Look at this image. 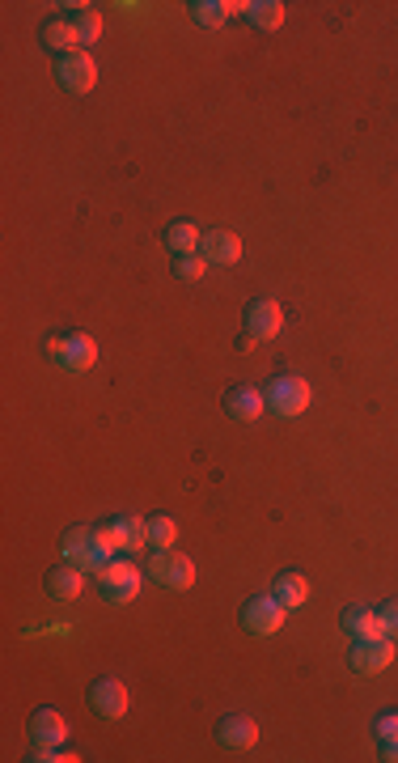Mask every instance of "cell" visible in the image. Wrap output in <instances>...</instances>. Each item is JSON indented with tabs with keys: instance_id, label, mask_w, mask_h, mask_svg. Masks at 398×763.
Segmentation results:
<instances>
[{
	"instance_id": "obj_1",
	"label": "cell",
	"mask_w": 398,
	"mask_h": 763,
	"mask_svg": "<svg viewBox=\"0 0 398 763\" xmlns=\"http://www.w3.org/2000/svg\"><path fill=\"white\" fill-rule=\"evenodd\" d=\"M115 556L119 552H115V543L106 539L102 526H72L60 539V560L72 564V569H81V573H102Z\"/></svg>"
},
{
	"instance_id": "obj_2",
	"label": "cell",
	"mask_w": 398,
	"mask_h": 763,
	"mask_svg": "<svg viewBox=\"0 0 398 763\" xmlns=\"http://www.w3.org/2000/svg\"><path fill=\"white\" fill-rule=\"evenodd\" d=\"M263 403H267V416L297 420V416H305V407L314 403V390L301 374H280L263 386Z\"/></svg>"
},
{
	"instance_id": "obj_3",
	"label": "cell",
	"mask_w": 398,
	"mask_h": 763,
	"mask_svg": "<svg viewBox=\"0 0 398 763\" xmlns=\"http://www.w3.org/2000/svg\"><path fill=\"white\" fill-rule=\"evenodd\" d=\"M94 585H98L102 602H111V607H128V602H136L140 590H144V573L132 564V556H115L102 573H94Z\"/></svg>"
},
{
	"instance_id": "obj_4",
	"label": "cell",
	"mask_w": 398,
	"mask_h": 763,
	"mask_svg": "<svg viewBox=\"0 0 398 763\" xmlns=\"http://www.w3.org/2000/svg\"><path fill=\"white\" fill-rule=\"evenodd\" d=\"M47 357L56 369H64V374H89V369L98 365V344H94V335H85V331H68V335H56V340L47 344Z\"/></svg>"
},
{
	"instance_id": "obj_5",
	"label": "cell",
	"mask_w": 398,
	"mask_h": 763,
	"mask_svg": "<svg viewBox=\"0 0 398 763\" xmlns=\"http://www.w3.org/2000/svg\"><path fill=\"white\" fill-rule=\"evenodd\" d=\"M280 327H284V310H280V301L276 297H255L246 306V335H242V352H250L255 344H263V340H276L280 335Z\"/></svg>"
},
{
	"instance_id": "obj_6",
	"label": "cell",
	"mask_w": 398,
	"mask_h": 763,
	"mask_svg": "<svg viewBox=\"0 0 398 763\" xmlns=\"http://www.w3.org/2000/svg\"><path fill=\"white\" fill-rule=\"evenodd\" d=\"M149 577L170 594H183L195 585V560L183 552H149Z\"/></svg>"
},
{
	"instance_id": "obj_7",
	"label": "cell",
	"mask_w": 398,
	"mask_h": 763,
	"mask_svg": "<svg viewBox=\"0 0 398 763\" xmlns=\"http://www.w3.org/2000/svg\"><path fill=\"white\" fill-rule=\"evenodd\" d=\"M284 619H288V607L276 594H255L242 607V628L250 636H276L284 628Z\"/></svg>"
},
{
	"instance_id": "obj_8",
	"label": "cell",
	"mask_w": 398,
	"mask_h": 763,
	"mask_svg": "<svg viewBox=\"0 0 398 763\" xmlns=\"http://www.w3.org/2000/svg\"><path fill=\"white\" fill-rule=\"evenodd\" d=\"M56 81L64 94H89L98 85V60L89 51H68L56 56Z\"/></svg>"
},
{
	"instance_id": "obj_9",
	"label": "cell",
	"mask_w": 398,
	"mask_h": 763,
	"mask_svg": "<svg viewBox=\"0 0 398 763\" xmlns=\"http://www.w3.org/2000/svg\"><path fill=\"white\" fill-rule=\"evenodd\" d=\"M89 708L102 717V721H123L132 708V691L123 687L119 679H98L89 687Z\"/></svg>"
},
{
	"instance_id": "obj_10",
	"label": "cell",
	"mask_w": 398,
	"mask_h": 763,
	"mask_svg": "<svg viewBox=\"0 0 398 763\" xmlns=\"http://www.w3.org/2000/svg\"><path fill=\"white\" fill-rule=\"evenodd\" d=\"M348 666L356 674H382L394 666V636H377V641H352Z\"/></svg>"
},
{
	"instance_id": "obj_11",
	"label": "cell",
	"mask_w": 398,
	"mask_h": 763,
	"mask_svg": "<svg viewBox=\"0 0 398 763\" xmlns=\"http://www.w3.org/2000/svg\"><path fill=\"white\" fill-rule=\"evenodd\" d=\"M102 530H106V539L115 543L119 556H136L149 547V526H144V518H132V513H119V518L102 522Z\"/></svg>"
},
{
	"instance_id": "obj_12",
	"label": "cell",
	"mask_w": 398,
	"mask_h": 763,
	"mask_svg": "<svg viewBox=\"0 0 398 763\" xmlns=\"http://www.w3.org/2000/svg\"><path fill=\"white\" fill-rule=\"evenodd\" d=\"M26 738H30V747H64L68 742V717L60 713V708H39V713L30 717V725H26Z\"/></svg>"
},
{
	"instance_id": "obj_13",
	"label": "cell",
	"mask_w": 398,
	"mask_h": 763,
	"mask_svg": "<svg viewBox=\"0 0 398 763\" xmlns=\"http://www.w3.org/2000/svg\"><path fill=\"white\" fill-rule=\"evenodd\" d=\"M199 255L208 259V268L216 263V268H233V263L242 259V238L229 234V229H208L204 242H199Z\"/></svg>"
},
{
	"instance_id": "obj_14",
	"label": "cell",
	"mask_w": 398,
	"mask_h": 763,
	"mask_svg": "<svg viewBox=\"0 0 398 763\" xmlns=\"http://www.w3.org/2000/svg\"><path fill=\"white\" fill-rule=\"evenodd\" d=\"M216 742H221V747H229V751H250V747L259 742V725H255V717H246V713L225 717L221 725H216Z\"/></svg>"
},
{
	"instance_id": "obj_15",
	"label": "cell",
	"mask_w": 398,
	"mask_h": 763,
	"mask_svg": "<svg viewBox=\"0 0 398 763\" xmlns=\"http://www.w3.org/2000/svg\"><path fill=\"white\" fill-rule=\"evenodd\" d=\"M225 412H229V420H238V424L263 420V412H267L263 390H255V386H233L229 395H225Z\"/></svg>"
},
{
	"instance_id": "obj_16",
	"label": "cell",
	"mask_w": 398,
	"mask_h": 763,
	"mask_svg": "<svg viewBox=\"0 0 398 763\" xmlns=\"http://www.w3.org/2000/svg\"><path fill=\"white\" fill-rule=\"evenodd\" d=\"M343 632H348L352 641H377V636H386L382 611L377 607H348L343 611Z\"/></svg>"
},
{
	"instance_id": "obj_17",
	"label": "cell",
	"mask_w": 398,
	"mask_h": 763,
	"mask_svg": "<svg viewBox=\"0 0 398 763\" xmlns=\"http://www.w3.org/2000/svg\"><path fill=\"white\" fill-rule=\"evenodd\" d=\"M39 39L47 51H56V56H68V51H81V39H77V30H72L68 17H47L43 30H39Z\"/></svg>"
},
{
	"instance_id": "obj_18",
	"label": "cell",
	"mask_w": 398,
	"mask_h": 763,
	"mask_svg": "<svg viewBox=\"0 0 398 763\" xmlns=\"http://www.w3.org/2000/svg\"><path fill=\"white\" fill-rule=\"evenodd\" d=\"M85 577H89V573L72 569V564H60V569H51V573H47V594L56 598V602L81 598V594H85Z\"/></svg>"
},
{
	"instance_id": "obj_19",
	"label": "cell",
	"mask_w": 398,
	"mask_h": 763,
	"mask_svg": "<svg viewBox=\"0 0 398 763\" xmlns=\"http://www.w3.org/2000/svg\"><path fill=\"white\" fill-rule=\"evenodd\" d=\"M271 594H276L288 611H301L305 602H310V577L305 573H280L276 581H271Z\"/></svg>"
},
{
	"instance_id": "obj_20",
	"label": "cell",
	"mask_w": 398,
	"mask_h": 763,
	"mask_svg": "<svg viewBox=\"0 0 398 763\" xmlns=\"http://www.w3.org/2000/svg\"><path fill=\"white\" fill-rule=\"evenodd\" d=\"M161 242H166V251H170L174 259H183V255H199V242H204V234H199L191 221H174Z\"/></svg>"
},
{
	"instance_id": "obj_21",
	"label": "cell",
	"mask_w": 398,
	"mask_h": 763,
	"mask_svg": "<svg viewBox=\"0 0 398 763\" xmlns=\"http://www.w3.org/2000/svg\"><path fill=\"white\" fill-rule=\"evenodd\" d=\"M64 9H72V30H77V39H81V51L89 47V43H98V34H102V13L94 9V5H64Z\"/></svg>"
},
{
	"instance_id": "obj_22",
	"label": "cell",
	"mask_w": 398,
	"mask_h": 763,
	"mask_svg": "<svg viewBox=\"0 0 398 763\" xmlns=\"http://www.w3.org/2000/svg\"><path fill=\"white\" fill-rule=\"evenodd\" d=\"M246 22L255 26V30H263V34L280 30V26H284V5H280V0H250Z\"/></svg>"
},
{
	"instance_id": "obj_23",
	"label": "cell",
	"mask_w": 398,
	"mask_h": 763,
	"mask_svg": "<svg viewBox=\"0 0 398 763\" xmlns=\"http://www.w3.org/2000/svg\"><path fill=\"white\" fill-rule=\"evenodd\" d=\"M144 526H149V552H174V543H178L174 518L157 513V518H144Z\"/></svg>"
},
{
	"instance_id": "obj_24",
	"label": "cell",
	"mask_w": 398,
	"mask_h": 763,
	"mask_svg": "<svg viewBox=\"0 0 398 763\" xmlns=\"http://www.w3.org/2000/svg\"><path fill=\"white\" fill-rule=\"evenodd\" d=\"M191 22L195 26H204V30H216V26H225L229 22V9H225V0H191Z\"/></svg>"
},
{
	"instance_id": "obj_25",
	"label": "cell",
	"mask_w": 398,
	"mask_h": 763,
	"mask_svg": "<svg viewBox=\"0 0 398 763\" xmlns=\"http://www.w3.org/2000/svg\"><path fill=\"white\" fill-rule=\"evenodd\" d=\"M174 276L183 280V285H195V280H204V276H208V259H204V255H183V259H174Z\"/></svg>"
},
{
	"instance_id": "obj_26",
	"label": "cell",
	"mask_w": 398,
	"mask_h": 763,
	"mask_svg": "<svg viewBox=\"0 0 398 763\" xmlns=\"http://www.w3.org/2000/svg\"><path fill=\"white\" fill-rule=\"evenodd\" d=\"M30 759H34V763H77V755L64 751V747H34Z\"/></svg>"
},
{
	"instance_id": "obj_27",
	"label": "cell",
	"mask_w": 398,
	"mask_h": 763,
	"mask_svg": "<svg viewBox=\"0 0 398 763\" xmlns=\"http://www.w3.org/2000/svg\"><path fill=\"white\" fill-rule=\"evenodd\" d=\"M373 734H377V742H390V738H398V713H382V717H377Z\"/></svg>"
},
{
	"instance_id": "obj_28",
	"label": "cell",
	"mask_w": 398,
	"mask_h": 763,
	"mask_svg": "<svg viewBox=\"0 0 398 763\" xmlns=\"http://www.w3.org/2000/svg\"><path fill=\"white\" fill-rule=\"evenodd\" d=\"M377 611H382V624H386V636H394V641H398V598L382 602V607H377Z\"/></svg>"
},
{
	"instance_id": "obj_29",
	"label": "cell",
	"mask_w": 398,
	"mask_h": 763,
	"mask_svg": "<svg viewBox=\"0 0 398 763\" xmlns=\"http://www.w3.org/2000/svg\"><path fill=\"white\" fill-rule=\"evenodd\" d=\"M382 759H386V763H398V738L382 742Z\"/></svg>"
}]
</instances>
